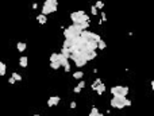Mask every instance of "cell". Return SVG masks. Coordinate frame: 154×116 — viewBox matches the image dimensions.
<instances>
[{
  "instance_id": "obj_1",
  "label": "cell",
  "mask_w": 154,
  "mask_h": 116,
  "mask_svg": "<svg viewBox=\"0 0 154 116\" xmlns=\"http://www.w3.org/2000/svg\"><path fill=\"white\" fill-rule=\"evenodd\" d=\"M128 105H131V101L127 100L126 97L123 96H114L112 100H111V107H114V108L122 109L124 107H128Z\"/></svg>"
},
{
  "instance_id": "obj_2",
  "label": "cell",
  "mask_w": 154,
  "mask_h": 116,
  "mask_svg": "<svg viewBox=\"0 0 154 116\" xmlns=\"http://www.w3.org/2000/svg\"><path fill=\"white\" fill-rule=\"evenodd\" d=\"M111 93L114 95V96H123V97H126L127 95H128V88L127 86H112L111 88Z\"/></svg>"
},
{
  "instance_id": "obj_3",
  "label": "cell",
  "mask_w": 154,
  "mask_h": 116,
  "mask_svg": "<svg viewBox=\"0 0 154 116\" xmlns=\"http://www.w3.org/2000/svg\"><path fill=\"white\" fill-rule=\"evenodd\" d=\"M83 15H85V12H84V11L72 12V14H70V19H72V22H73V24H81V23H83V20H81Z\"/></svg>"
},
{
  "instance_id": "obj_4",
  "label": "cell",
  "mask_w": 154,
  "mask_h": 116,
  "mask_svg": "<svg viewBox=\"0 0 154 116\" xmlns=\"http://www.w3.org/2000/svg\"><path fill=\"white\" fill-rule=\"evenodd\" d=\"M68 30L70 31V32L75 35V37H80V35H81V32H83V30L80 28L79 24H70V26L68 27Z\"/></svg>"
},
{
  "instance_id": "obj_5",
  "label": "cell",
  "mask_w": 154,
  "mask_h": 116,
  "mask_svg": "<svg viewBox=\"0 0 154 116\" xmlns=\"http://www.w3.org/2000/svg\"><path fill=\"white\" fill-rule=\"evenodd\" d=\"M96 58V51H84V59L85 61H92Z\"/></svg>"
},
{
  "instance_id": "obj_6",
  "label": "cell",
  "mask_w": 154,
  "mask_h": 116,
  "mask_svg": "<svg viewBox=\"0 0 154 116\" xmlns=\"http://www.w3.org/2000/svg\"><path fill=\"white\" fill-rule=\"evenodd\" d=\"M59 103V97L58 96H51L50 99L48 100V105L49 107H54V105H57Z\"/></svg>"
},
{
  "instance_id": "obj_7",
  "label": "cell",
  "mask_w": 154,
  "mask_h": 116,
  "mask_svg": "<svg viewBox=\"0 0 154 116\" xmlns=\"http://www.w3.org/2000/svg\"><path fill=\"white\" fill-rule=\"evenodd\" d=\"M57 11V8H51V7H48V6H44L42 7V15H49V14H51V12H55Z\"/></svg>"
},
{
  "instance_id": "obj_8",
  "label": "cell",
  "mask_w": 154,
  "mask_h": 116,
  "mask_svg": "<svg viewBox=\"0 0 154 116\" xmlns=\"http://www.w3.org/2000/svg\"><path fill=\"white\" fill-rule=\"evenodd\" d=\"M44 6H48V7H51V8H57L58 1H57V0H46L44 3Z\"/></svg>"
},
{
  "instance_id": "obj_9",
  "label": "cell",
  "mask_w": 154,
  "mask_h": 116,
  "mask_svg": "<svg viewBox=\"0 0 154 116\" xmlns=\"http://www.w3.org/2000/svg\"><path fill=\"white\" fill-rule=\"evenodd\" d=\"M37 20H38V23L39 24H45L46 22H48V18L45 15H42V14H39V15L37 16Z\"/></svg>"
},
{
  "instance_id": "obj_10",
  "label": "cell",
  "mask_w": 154,
  "mask_h": 116,
  "mask_svg": "<svg viewBox=\"0 0 154 116\" xmlns=\"http://www.w3.org/2000/svg\"><path fill=\"white\" fill-rule=\"evenodd\" d=\"M95 90L99 93V95H103V93L106 92V85H104V84H100V85H97L95 88Z\"/></svg>"
},
{
  "instance_id": "obj_11",
  "label": "cell",
  "mask_w": 154,
  "mask_h": 116,
  "mask_svg": "<svg viewBox=\"0 0 154 116\" xmlns=\"http://www.w3.org/2000/svg\"><path fill=\"white\" fill-rule=\"evenodd\" d=\"M61 54H62L65 58H70L72 57L70 50H69V49H65V47H62V50H61Z\"/></svg>"
},
{
  "instance_id": "obj_12",
  "label": "cell",
  "mask_w": 154,
  "mask_h": 116,
  "mask_svg": "<svg viewBox=\"0 0 154 116\" xmlns=\"http://www.w3.org/2000/svg\"><path fill=\"white\" fill-rule=\"evenodd\" d=\"M27 64H28L27 57H20V59H19V65L22 66V68H26V66H27Z\"/></svg>"
},
{
  "instance_id": "obj_13",
  "label": "cell",
  "mask_w": 154,
  "mask_h": 116,
  "mask_svg": "<svg viewBox=\"0 0 154 116\" xmlns=\"http://www.w3.org/2000/svg\"><path fill=\"white\" fill-rule=\"evenodd\" d=\"M75 64H76V66H77V68H81V66H84L85 64H87V61H85L84 58H80V59L75 61Z\"/></svg>"
},
{
  "instance_id": "obj_14",
  "label": "cell",
  "mask_w": 154,
  "mask_h": 116,
  "mask_svg": "<svg viewBox=\"0 0 154 116\" xmlns=\"http://www.w3.org/2000/svg\"><path fill=\"white\" fill-rule=\"evenodd\" d=\"M73 46H75V43L72 42V41H66V39H65V42H64V46L62 47H65V49H72Z\"/></svg>"
},
{
  "instance_id": "obj_15",
  "label": "cell",
  "mask_w": 154,
  "mask_h": 116,
  "mask_svg": "<svg viewBox=\"0 0 154 116\" xmlns=\"http://www.w3.org/2000/svg\"><path fill=\"white\" fill-rule=\"evenodd\" d=\"M16 47H18V50H19L20 53H22V51L26 50V43H24V42H18Z\"/></svg>"
},
{
  "instance_id": "obj_16",
  "label": "cell",
  "mask_w": 154,
  "mask_h": 116,
  "mask_svg": "<svg viewBox=\"0 0 154 116\" xmlns=\"http://www.w3.org/2000/svg\"><path fill=\"white\" fill-rule=\"evenodd\" d=\"M6 70H7L6 64H4V62H0V76H4V74H6Z\"/></svg>"
},
{
  "instance_id": "obj_17",
  "label": "cell",
  "mask_w": 154,
  "mask_h": 116,
  "mask_svg": "<svg viewBox=\"0 0 154 116\" xmlns=\"http://www.w3.org/2000/svg\"><path fill=\"white\" fill-rule=\"evenodd\" d=\"M83 77H84L83 72H75V73H73V78H76V80H81Z\"/></svg>"
},
{
  "instance_id": "obj_18",
  "label": "cell",
  "mask_w": 154,
  "mask_h": 116,
  "mask_svg": "<svg viewBox=\"0 0 154 116\" xmlns=\"http://www.w3.org/2000/svg\"><path fill=\"white\" fill-rule=\"evenodd\" d=\"M11 77L14 78L15 81H22V80H23V78H22V76H20L19 73H12V76H11Z\"/></svg>"
},
{
  "instance_id": "obj_19",
  "label": "cell",
  "mask_w": 154,
  "mask_h": 116,
  "mask_svg": "<svg viewBox=\"0 0 154 116\" xmlns=\"http://www.w3.org/2000/svg\"><path fill=\"white\" fill-rule=\"evenodd\" d=\"M51 69H54V70H57V69H59V68H61V64H59L58 61L57 62H51Z\"/></svg>"
},
{
  "instance_id": "obj_20",
  "label": "cell",
  "mask_w": 154,
  "mask_h": 116,
  "mask_svg": "<svg viewBox=\"0 0 154 116\" xmlns=\"http://www.w3.org/2000/svg\"><path fill=\"white\" fill-rule=\"evenodd\" d=\"M58 55L59 54H57V53H53V54L50 55V62H57L58 61Z\"/></svg>"
},
{
  "instance_id": "obj_21",
  "label": "cell",
  "mask_w": 154,
  "mask_h": 116,
  "mask_svg": "<svg viewBox=\"0 0 154 116\" xmlns=\"http://www.w3.org/2000/svg\"><path fill=\"white\" fill-rule=\"evenodd\" d=\"M100 84H103V82H102V80H100V78H96V81L93 82V84H92V89H95L96 86H97V85H100Z\"/></svg>"
},
{
  "instance_id": "obj_22",
  "label": "cell",
  "mask_w": 154,
  "mask_h": 116,
  "mask_svg": "<svg viewBox=\"0 0 154 116\" xmlns=\"http://www.w3.org/2000/svg\"><path fill=\"white\" fill-rule=\"evenodd\" d=\"M106 46H107L106 42H104V41L102 39V41L99 42V49H100V50H104V49H106Z\"/></svg>"
},
{
  "instance_id": "obj_23",
  "label": "cell",
  "mask_w": 154,
  "mask_h": 116,
  "mask_svg": "<svg viewBox=\"0 0 154 116\" xmlns=\"http://www.w3.org/2000/svg\"><path fill=\"white\" fill-rule=\"evenodd\" d=\"M97 113H99L97 108H96V107H93V108H92V111H91V115H89V116H96Z\"/></svg>"
},
{
  "instance_id": "obj_24",
  "label": "cell",
  "mask_w": 154,
  "mask_h": 116,
  "mask_svg": "<svg viewBox=\"0 0 154 116\" xmlns=\"http://www.w3.org/2000/svg\"><path fill=\"white\" fill-rule=\"evenodd\" d=\"M95 7L97 8V10H102V8L104 7V4H103V1H97V3L95 4Z\"/></svg>"
},
{
  "instance_id": "obj_25",
  "label": "cell",
  "mask_w": 154,
  "mask_h": 116,
  "mask_svg": "<svg viewBox=\"0 0 154 116\" xmlns=\"http://www.w3.org/2000/svg\"><path fill=\"white\" fill-rule=\"evenodd\" d=\"M91 12H92V15H97V8H96L95 6H92V8H91Z\"/></svg>"
},
{
  "instance_id": "obj_26",
  "label": "cell",
  "mask_w": 154,
  "mask_h": 116,
  "mask_svg": "<svg viewBox=\"0 0 154 116\" xmlns=\"http://www.w3.org/2000/svg\"><path fill=\"white\" fill-rule=\"evenodd\" d=\"M73 92H75V93H80V92H81V88H80V86L77 85L75 89H73Z\"/></svg>"
},
{
  "instance_id": "obj_27",
  "label": "cell",
  "mask_w": 154,
  "mask_h": 116,
  "mask_svg": "<svg viewBox=\"0 0 154 116\" xmlns=\"http://www.w3.org/2000/svg\"><path fill=\"white\" fill-rule=\"evenodd\" d=\"M102 20H107V15H106V12H102Z\"/></svg>"
},
{
  "instance_id": "obj_28",
  "label": "cell",
  "mask_w": 154,
  "mask_h": 116,
  "mask_svg": "<svg viewBox=\"0 0 154 116\" xmlns=\"http://www.w3.org/2000/svg\"><path fill=\"white\" fill-rule=\"evenodd\" d=\"M79 86H80V88H84V86H85V82H84V81H80L79 82Z\"/></svg>"
},
{
  "instance_id": "obj_29",
  "label": "cell",
  "mask_w": 154,
  "mask_h": 116,
  "mask_svg": "<svg viewBox=\"0 0 154 116\" xmlns=\"http://www.w3.org/2000/svg\"><path fill=\"white\" fill-rule=\"evenodd\" d=\"M8 82H10V84H15V80H14L12 77H10L8 78Z\"/></svg>"
},
{
  "instance_id": "obj_30",
  "label": "cell",
  "mask_w": 154,
  "mask_h": 116,
  "mask_svg": "<svg viewBox=\"0 0 154 116\" xmlns=\"http://www.w3.org/2000/svg\"><path fill=\"white\" fill-rule=\"evenodd\" d=\"M70 108H76V103H75V101H72V103H70Z\"/></svg>"
},
{
  "instance_id": "obj_31",
  "label": "cell",
  "mask_w": 154,
  "mask_h": 116,
  "mask_svg": "<svg viewBox=\"0 0 154 116\" xmlns=\"http://www.w3.org/2000/svg\"><path fill=\"white\" fill-rule=\"evenodd\" d=\"M151 88H153V90H154V80L151 81Z\"/></svg>"
},
{
  "instance_id": "obj_32",
  "label": "cell",
  "mask_w": 154,
  "mask_h": 116,
  "mask_svg": "<svg viewBox=\"0 0 154 116\" xmlns=\"http://www.w3.org/2000/svg\"><path fill=\"white\" fill-rule=\"evenodd\" d=\"M34 116H41V115H34Z\"/></svg>"
}]
</instances>
